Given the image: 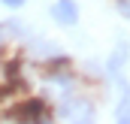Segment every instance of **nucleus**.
I'll list each match as a JSON object with an SVG mask.
<instances>
[{"mask_svg": "<svg viewBox=\"0 0 130 124\" xmlns=\"http://www.w3.org/2000/svg\"><path fill=\"white\" fill-rule=\"evenodd\" d=\"M58 121L61 124H97V106L91 97L85 94H70L64 100H58V109H55Z\"/></svg>", "mask_w": 130, "mask_h": 124, "instance_id": "1", "label": "nucleus"}, {"mask_svg": "<svg viewBox=\"0 0 130 124\" xmlns=\"http://www.w3.org/2000/svg\"><path fill=\"white\" fill-rule=\"evenodd\" d=\"M12 118L21 124H45L52 118V112H48V106L42 100H24V103H18L12 109Z\"/></svg>", "mask_w": 130, "mask_h": 124, "instance_id": "2", "label": "nucleus"}, {"mask_svg": "<svg viewBox=\"0 0 130 124\" xmlns=\"http://www.w3.org/2000/svg\"><path fill=\"white\" fill-rule=\"evenodd\" d=\"M127 61H130V42L127 39H118L115 49H112V55L106 58V76H109V79H121Z\"/></svg>", "mask_w": 130, "mask_h": 124, "instance_id": "3", "label": "nucleus"}, {"mask_svg": "<svg viewBox=\"0 0 130 124\" xmlns=\"http://www.w3.org/2000/svg\"><path fill=\"white\" fill-rule=\"evenodd\" d=\"M52 18H55V24H61V27L79 24V3H76V0H55V3H52Z\"/></svg>", "mask_w": 130, "mask_h": 124, "instance_id": "4", "label": "nucleus"}, {"mask_svg": "<svg viewBox=\"0 0 130 124\" xmlns=\"http://www.w3.org/2000/svg\"><path fill=\"white\" fill-rule=\"evenodd\" d=\"M115 124H130V85H121L118 103H115Z\"/></svg>", "mask_w": 130, "mask_h": 124, "instance_id": "5", "label": "nucleus"}, {"mask_svg": "<svg viewBox=\"0 0 130 124\" xmlns=\"http://www.w3.org/2000/svg\"><path fill=\"white\" fill-rule=\"evenodd\" d=\"M0 3H3L6 9H21V6H24L27 0H0Z\"/></svg>", "mask_w": 130, "mask_h": 124, "instance_id": "6", "label": "nucleus"}, {"mask_svg": "<svg viewBox=\"0 0 130 124\" xmlns=\"http://www.w3.org/2000/svg\"><path fill=\"white\" fill-rule=\"evenodd\" d=\"M118 12H121L124 18H130V0H118Z\"/></svg>", "mask_w": 130, "mask_h": 124, "instance_id": "7", "label": "nucleus"}, {"mask_svg": "<svg viewBox=\"0 0 130 124\" xmlns=\"http://www.w3.org/2000/svg\"><path fill=\"white\" fill-rule=\"evenodd\" d=\"M45 124H52V121H45Z\"/></svg>", "mask_w": 130, "mask_h": 124, "instance_id": "8", "label": "nucleus"}]
</instances>
